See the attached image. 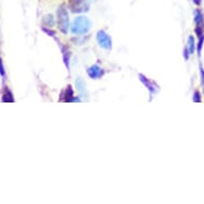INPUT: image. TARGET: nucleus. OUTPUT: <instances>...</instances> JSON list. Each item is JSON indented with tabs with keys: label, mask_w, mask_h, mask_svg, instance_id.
<instances>
[{
	"label": "nucleus",
	"mask_w": 204,
	"mask_h": 204,
	"mask_svg": "<svg viewBox=\"0 0 204 204\" xmlns=\"http://www.w3.org/2000/svg\"><path fill=\"white\" fill-rule=\"evenodd\" d=\"M91 29V20L86 16H78L74 20L71 26L73 34H86Z\"/></svg>",
	"instance_id": "1"
},
{
	"label": "nucleus",
	"mask_w": 204,
	"mask_h": 204,
	"mask_svg": "<svg viewBox=\"0 0 204 204\" xmlns=\"http://www.w3.org/2000/svg\"><path fill=\"white\" fill-rule=\"evenodd\" d=\"M57 15H58V26L59 29L61 30L62 33L66 34L69 28V13L68 9H66L65 4H61L58 8L57 11Z\"/></svg>",
	"instance_id": "2"
},
{
	"label": "nucleus",
	"mask_w": 204,
	"mask_h": 204,
	"mask_svg": "<svg viewBox=\"0 0 204 204\" xmlns=\"http://www.w3.org/2000/svg\"><path fill=\"white\" fill-rule=\"evenodd\" d=\"M69 9L73 13H82L90 9L89 0H69Z\"/></svg>",
	"instance_id": "3"
},
{
	"label": "nucleus",
	"mask_w": 204,
	"mask_h": 204,
	"mask_svg": "<svg viewBox=\"0 0 204 204\" xmlns=\"http://www.w3.org/2000/svg\"><path fill=\"white\" fill-rule=\"evenodd\" d=\"M96 40L97 43L100 47H103L106 50H110L112 47V41L109 34H107L104 30H100L96 34Z\"/></svg>",
	"instance_id": "4"
},
{
	"label": "nucleus",
	"mask_w": 204,
	"mask_h": 204,
	"mask_svg": "<svg viewBox=\"0 0 204 204\" xmlns=\"http://www.w3.org/2000/svg\"><path fill=\"white\" fill-rule=\"evenodd\" d=\"M139 79H140L141 82H142L143 85H144L145 87H146V89L149 90V92H150V95H151V96H153V94H155L156 91L158 90V87H157V86H156L152 80H150V79L146 78L144 75H142V74H139Z\"/></svg>",
	"instance_id": "5"
},
{
	"label": "nucleus",
	"mask_w": 204,
	"mask_h": 204,
	"mask_svg": "<svg viewBox=\"0 0 204 204\" xmlns=\"http://www.w3.org/2000/svg\"><path fill=\"white\" fill-rule=\"evenodd\" d=\"M87 73L90 78L98 79L104 75V69L100 68V66H98L97 64H94V65H91L90 68L87 69Z\"/></svg>",
	"instance_id": "6"
},
{
	"label": "nucleus",
	"mask_w": 204,
	"mask_h": 204,
	"mask_svg": "<svg viewBox=\"0 0 204 204\" xmlns=\"http://www.w3.org/2000/svg\"><path fill=\"white\" fill-rule=\"evenodd\" d=\"M194 23L197 27H203L204 26V15L201 10H196L194 12Z\"/></svg>",
	"instance_id": "7"
},
{
	"label": "nucleus",
	"mask_w": 204,
	"mask_h": 204,
	"mask_svg": "<svg viewBox=\"0 0 204 204\" xmlns=\"http://www.w3.org/2000/svg\"><path fill=\"white\" fill-rule=\"evenodd\" d=\"M64 102H68V103H71V102H79V98H76L74 97V92L72 90L71 86H68L65 90V98H64Z\"/></svg>",
	"instance_id": "8"
},
{
	"label": "nucleus",
	"mask_w": 204,
	"mask_h": 204,
	"mask_svg": "<svg viewBox=\"0 0 204 204\" xmlns=\"http://www.w3.org/2000/svg\"><path fill=\"white\" fill-rule=\"evenodd\" d=\"M76 83V89H77V91L79 93H80L81 96H83V95H87V91H86V83L85 81L82 80L81 78H78L77 80L75 81Z\"/></svg>",
	"instance_id": "9"
},
{
	"label": "nucleus",
	"mask_w": 204,
	"mask_h": 204,
	"mask_svg": "<svg viewBox=\"0 0 204 204\" xmlns=\"http://www.w3.org/2000/svg\"><path fill=\"white\" fill-rule=\"evenodd\" d=\"M61 50H62V55H63V60H64V64L68 68V69H69V58H71V52L69 50L66 48V47L61 46Z\"/></svg>",
	"instance_id": "10"
},
{
	"label": "nucleus",
	"mask_w": 204,
	"mask_h": 204,
	"mask_svg": "<svg viewBox=\"0 0 204 204\" xmlns=\"http://www.w3.org/2000/svg\"><path fill=\"white\" fill-rule=\"evenodd\" d=\"M2 102L3 103H14V97L9 90H6L2 95Z\"/></svg>",
	"instance_id": "11"
},
{
	"label": "nucleus",
	"mask_w": 204,
	"mask_h": 204,
	"mask_svg": "<svg viewBox=\"0 0 204 204\" xmlns=\"http://www.w3.org/2000/svg\"><path fill=\"white\" fill-rule=\"evenodd\" d=\"M187 46H188L189 52H190V54H193L194 50H196V41H194L193 37L188 38V44H187Z\"/></svg>",
	"instance_id": "12"
},
{
	"label": "nucleus",
	"mask_w": 204,
	"mask_h": 204,
	"mask_svg": "<svg viewBox=\"0 0 204 204\" xmlns=\"http://www.w3.org/2000/svg\"><path fill=\"white\" fill-rule=\"evenodd\" d=\"M43 20H44L45 25L48 26V27H51V26L55 24V20H54V16L52 15H46Z\"/></svg>",
	"instance_id": "13"
},
{
	"label": "nucleus",
	"mask_w": 204,
	"mask_h": 204,
	"mask_svg": "<svg viewBox=\"0 0 204 204\" xmlns=\"http://www.w3.org/2000/svg\"><path fill=\"white\" fill-rule=\"evenodd\" d=\"M203 42H204V33L201 34L199 37V41H198V47H197V50H198V55L200 56L201 51H202V47H203Z\"/></svg>",
	"instance_id": "14"
},
{
	"label": "nucleus",
	"mask_w": 204,
	"mask_h": 204,
	"mask_svg": "<svg viewBox=\"0 0 204 204\" xmlns=\"http://www.w3.org/2000/svg\"><path fill=\"white\" fill-rule=\"evenodd\" d=\"M193 102H197V103H200L201 102V95H200V92L199 91H196L193 94Z\"/></svg>",
	"instance_id": "15"
},
{
	"label": "nucleus",
	"mask_w": 204,
	"mask_h": 204,
	"mask_svg": "<svg viewBox=\"0 0 204 204\" xmlns=\"http://www.w3.org/2000/svg\"><path fill=\"white\" fill-rule=\"evenodd\" d=\"M0 74H1V76L6 75V71H4V68H3V64H2L1 59H0Z\"/></svg>",
	"instance_id": "16"
},
{
	"label": "nucleus",
	"mask_w": 204,
	"mask_h": 204,
	"mask_svg": "<svg viewBox=\"0 0 204 204\" xmlns=\"http://www.w3.org/2000/svg\"><path fill=\"white\" fill-rule=\"evenodd\" d=\"M184 51H185V55H184L185 59L188 60V58H189V54H188V52H189V49H188V48H185Z\"/></svg>",
	"instance_id": "17"
},
{
	"label": "nucleus",
	"mask_w": 204,
	"mask_h": 204,
	"mask_svg": "<svg viewBox=\"0 0 204 204\" xmlns=\"http://www.w3.org/2000/svg\"><path fill=\"white\" fill-rule=\"evenodd\" d=\"M200 69H201V76H202V83H204V69H202V68H200Z\"/></svg>",
	"instance_id": "18"
},
{
	"label": "nucleus",
	"mask_w": 204,
	"mask_h": 204,
	"mask_svg": "<svg viewBox=\"0 0 204 204\" xmlns=\"http://www.w3.org/2000/svg\"><path fill=\"white\" fill-rule=\"evenodd\" d=\"M193 1L194 4H197V6H200V4H201V1H202V0H193Z\"/></svg>",
	"instance_id": "19"
}]
</instances>
